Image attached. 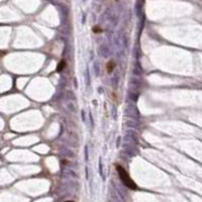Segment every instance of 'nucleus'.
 Listing matches in <instances>:
<instances>
[{
	"label": "nucleus",
	"mask_w": 202,
	"mask_h": 202,
	"mask_svg": "<svg viewBox=\"0 0 202 202\" xmlns=\"http://www.w3.org/2000/svg\"><path fill=\"white\" fill-rule=\"evenodd\" d=\"M66 202H74V201H66Z\"/></svg>",
	"instance_id": "5"
},
{
	"label": "nucleus",
	"mask_w": 202,
	"mask_h": 202,
	"mask_svg": "<svg viewBox=\"0 0 202 202\" xmlns=\"http://www.w3.org/2000/svg\"><path fill=\"white\" fill-rule=\"evenodd\" d=\"M116 171H117V173H118V176H119L120 180L122 181V183H123L127 188H129V189H131V190H134V189L138 188L137 184L133 182V180L130 178V176H129L128 173L124 170L123 167H121L120 165H116Z\"/></svg>",
	"instance_id": "1"
},
{
	"label": "nucleus",
	"mask_w": 202,
	"mask_h": 202,
	"mask_svg": "<svg viewBox=\"0 0 202 202\" xmlns=\"http://www.w3.org/2000/svg\"><path fill=\"white\" fill-rule=\"evenodd\" d=\"M93 31H94L95 33H99V32H102V29L99 28L98 26H95V27H93Z\"/></svg>",
	"instance_id": "4"
},
{
	"label": "nucleus",
	"mask_w": 202,
	"mask_h": 202,
	"mask_svg": "<svg viewBox=\"0 0 202 202\" xmlns=\"http://www.w3.org/2000/svg\"><path fill=\"white\" fill-rule=\"evenodd\" d=\"M65 67H66V61L65 60H63L59 65H58V68H57V71L58 72H61V71H63L64 69H65Z\"/></svg>",
	"instance_id": "3"
},
{
	"label": "nucleus",
	"mask_w": 202,
	"mask_h": 202,
	"mask_svg": "<svg viewBox=\"0 0 202 202\" xmlns=\"http://www.w3.org/2000/svg\"><path fill=\"white\" fill-rule=\"evenodd\" d=\"M114 68H115V63H114V61H109L107 64H106V70H107V73H112L113 72V70H114Z\"/></svg>",
	"instance_id": "2"
}]
</instances>
